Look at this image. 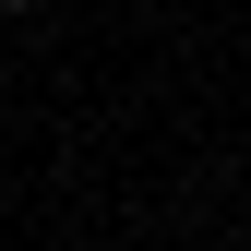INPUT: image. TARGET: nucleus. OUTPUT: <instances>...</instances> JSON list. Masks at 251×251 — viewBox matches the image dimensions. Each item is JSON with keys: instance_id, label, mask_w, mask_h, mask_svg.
Returning <instances> with one entry per match:
<instances>
[{"instance_id": "nucleus-1", "label": "nucleus", "mask_w": 251, "mask_h": 251, "mask_svg": "<svg viewBox=\"0 0 251 251\" xmlns=\"http://www.w3.org/2000/svg\"><path fill=\"white\" fill-rule=\"evenodd\" d=\"M0 12H36V0H0Z\"/></svg>"}, {"instance_id": "nucleus-2", "label": "nucleus", "mask_w": 251, "mask_h": 251, "mask_svg": "<svg viewBox=\"0 0 251 251\" xmlns=\"http://www.w3.org/2000/svg\"><path fill=\"white\" fill-rule=\"evenodd\" d=\"M239 239H251V215H239Z\"/></svg>"}]
</instances>
